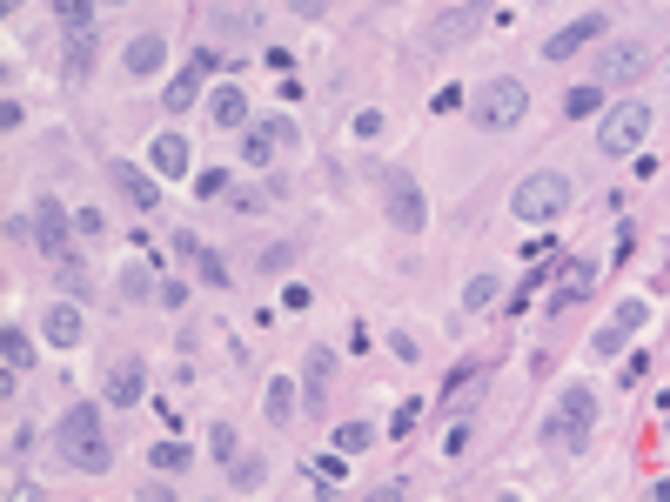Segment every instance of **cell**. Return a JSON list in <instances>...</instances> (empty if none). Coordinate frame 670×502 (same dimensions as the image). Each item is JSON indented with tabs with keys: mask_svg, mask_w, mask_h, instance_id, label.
<instances>
[{
	"mask_svg": "<svg viewBox=\"0 0 670 502\" xmlns=\"http://www.w3.org/2000/svg\"><path fill=\"white\" fill-rule=\"evenodd\" d=\"M94 7H101V0H54V21H61L67 34H81V27H94Z\"/></svg>",
	"mask_w": 670,
	"mask_h": 502,
	"instance_id": "f546056e",
	"label": "cell"
},
{
	"mask_svg": "<svg viewBox=\"0 0 670 502\" xmlns=\"http://www.w3.org/2000/svg\"><path fill=\"white\" fill-rule=\"evenodd\" d=\"M416 422H423V402H402V409L389 415V436L402 442V436H409V429H416Z\"/></svg>",
	"mask_w": 670,
	"mask_h": 502,
	"instance_id": "d590c367",
	"label": "cell"
},
{
	"mask_svg": "<svg viewBox=\"0 0 670 502\" xmlns=\"http://www.w3.org/2000/svg\"><path fill=\"white\" fill-rule=\"evenodd\" d=\"M369 442H376V429H369V422H342V429H335V449H342V456H362Z\"/></svg>",
	"mask_w": 670,
	"mask_h": 502,
	"instance_id": "1f68e13d",
	"label": "cell"
},
{
	"mask_svg": "<svg viewBox=\"0 0 670 502\" xmlns=\"http://www.w3.org/2000/svg\"><path fill=\"white\" fill-rule=\"evenodd\" d=\"M268 134H275V141H282V148H302V128H295V114H268Z\"/></svg>",
	"mask_w": 670,
	"mask_h": 502,
	"instance_id": "e575fe53",
	"label": "cell"
},
{
	"mask_svg": "<svg viewBox=\"0 0 670 502\" xmlns=\"http://www.w3.org/2000/svg\"><path fill=\"white\" fill-rule=\"evenodd\" d=\"M275 154H282V141L268 134V121H248L242 128V168H268Z\"/></svg>",
	"mask_w": 670,
	"mask_h": 502,
	"instance_id": "44dd1931",
	"label": "cell"
},
{
	"mask_svg": "<svg viewBox=\"0 0 670 502\" xmlns=\"http://www.w3.org/2000/svg\"><path fill=\"white\" fill-rule=\"evenodd\" d=\"M570 268H577V275H570V282L557 288V302H550V308H563V302H583V295L597 288V262H570Z\"/></svg>",
	"mask_w": 670,
	"mask_h": 502,
	"instance_id": "f1b7e54d",
	"label": "cell"
},
{
	"mask_svg": "<svg viewBox=\"0 0 670 502\" xmlns=\"http://www.w3.org/2000/svg\"><path fill=\"white\" fill-rule=\"evenodd\" d=\"M463 449H469V422H463V415H456V422H449V436H443V456L456 462V456H463Z\"/></svg>",
	"mask_w": 670,
	"mask_h": 502,
	"instance_id": "f35d334b",
	"label": "cell"
},
{
	"mask_svg": "<svg viewBox=\"0 0 670 502\" xmlns=\"http://www.w3.org/2000/svg\"><path fill=\"white\" fill-rule=\"evenodd\" d=\"M523 108H530V88H523L516 74H496V81H483V88L469 94V121H476V128H490V134L516 128Z\"/></svg>",
	"mask_w": 670,
	"mask_h": 502,
	"instance_id": "3957f363",
	"label": "cell"
},
{
	"mask_svg": "<svg viewBox=\"0 0 670 502\" xmlns=\"http://www.w3.org/2000/svg\"><path fill=\"white\" fill-rule=\"evenodd\" d=\"M54 456L67 469H81V476H108L114 469V442L101 429V402H74L61 415V429H54Z\"/></svg>",
	"mask_w": 670,
	"mask_h": 502,
	"instance_id": "6da1fadb",
	"label": "cell"
},
{
	"mask_svg": "<svg viewBox=\"0 0 670 502\" xmlns=\"http://www.w3.org/2000/svg\"><path fill=\"white\" fill-rule=\"evenodd\" d=\"M590 429H597V389L570 382V389L557 395V409H550V436H557L563 449H583V442H590Z\"/></svg>",
	"mask_w": 670,
	"mask_h": 502,
	"instance_id": "277c9868",
	"label": "cell"
},
{
	"mask_svg": "<svg viewBox=\"0 0 670 502\" xmlns=\"http://www.w3.org/2000/svg\"><path fill=\"white\" fill-rule=\"evenodd\" d=\"M208 449H215L222 462H235V456H242V436H235V422H215V429H208Z\"/></svg>",
	"mask_w": 670,
	"mask_h": 502,
	"instance_id": "d6a6232c",
	"label": "cell"
},
{
	"mask_svg": "<svg viewBox=\"0 0 670 502\" xmlns=\"http://www.w3.org/2000/svg\"><path fill=\"white\" fill-rule=\"evenodd\" d=\"M644 315H650V308L637 302V295H630V302H617V322H603L597 335H590V355H603V362H610L617 349H630V335L644 328Z\"/></svg>",
	"mask_w": 670,
	"mask_h": 502,
	"instance_id": "30bf717a",
	"label": "cell"
},
{
	"mask_svg": "<svg viewBox=\"0 0 670 502\" xmlns=\"http://www.w3.org/2000/svg\"><path fill=\"white\" fill-rule=\"evenodd\" d=\"M650 74V47H603L597 54V81H644Z\"/></svg>",
	"mask_w": 670,
	"mask_h": 502,
	"instance_id": "5bb4252c",
	"label": "cell"
},
{
	"mask_svg": "<svg viewBox=\"0 0 670 502\" xmlns=\"http://www.w3.org/2000/svg\"><path fill=\"white\" fill-rule=\"evenodd\" d=\"M483 21H490V7H483V0H469V7H456V14H443V21L429 27V41H463V34H476Z\"/></svg>",
	"mask_w": 670,
	"mask_h": 502,
	"instance_id": "ac0fdd59",
	"label": "cell"
},
{
	"mask_svg": "<svg viewBox=\"0 0 670 502\" xmlns=\"http://www.w3.org/2000/svg\"><path fill=\"white\" fill-rule=\"evenodd\" d=\"M101 395H108V409H134V402L148 395V369H141V362H114Z\"/></svg>",
	"mask_w": 670,
	"mask_h": 502,
	"instance_id": "9a60e30c",
	"label": "cell"
},
{
	"mask_svg": "<svg viewBox=\"0 0 670 502\" xmlns=\"http://www.w3.org/2000/svg\"><path fill=\"white\" fill-rule=\"evenodd\" d=\"M570 201H577L570 175H557V168H536V175L510 195V215L530 221V228H550V221H563V208H570Z\"/></svg>",
	"mask_w": 670,
	"mask_h": 502,
	"instance_id": "7a4b0ae2",
	"label": "cell"
},
{
	"mask_svg": "<svg viewBox=\"0 0 670 502\" xmlns=\"http://www.w3.org/2000/svg\"><path fill=\"white\" fill-rule=\"evenodd\" d=\"M289 262H295V248L289 241H275V248L262 255V275H289Z\"/></svg>",
	"mask_w": 670,
	"mask_h": 502,
	"instance_id": "74e56055",
	"label": "cell"
},
{
	"mask_svg": "<svg viewBox=\"0 0 670 502\" xmlns=\"http://www.w3.org/2000/svg\"><path fill=\"white\" fill-rule=\"evenodd\" d=\"M27 221H34V248H41L47 262H61V255H74L67 248V235H74V215H67L54 195H41V201H27Z\"/></svg>",
	"mask_w": 670,
	"mask_h": 502,
	"instance_id": "8992f818",
	"label": "cell"
},
{
	"mask_svg": "<svg viewBox=\"0 0 670 502\" xmlns=\"http://www.w3.org/2000/svg\"><path fill=\"white\" fill-rule=\"evenodd\" d=\"M148 168H155L161 181H188V168H195V148H188V134L161 128L155 141H148Z\"/></svg>",
	"mask_w": 670,
	"mask_h": 502,
	"instance_id": "9c48e42d",
	"label": "cell"
},
{
	"mask_svg": "<svg viewBox=\"0 0 670 502\" xmlns=\"http://www.w3.org/2000/svg\"><path fill=\"white\" fill-rule=\"evenodd\" d=\"M161 308H188V282H161Z\"/></svg>",
	"mask_w": 670,
	"mask_h": 502,
	"instance_id": "7bdbcfd3",
	"label": "cell"
},
{
	"mask_svg": "<svg viewBox=\"0 0 670 502\" xmlns=\"http://www.w3.org/2000/svg\"><path fill=\"white\" fill-rule=\"evenodd\" d=\"M81 335H88V322H81V308H74V302L47 308V342H54V349H74Z\"/></svg>",
	"mask_w": 670,
	"mask_h": 502,
	"instance_id": "ffe728a7",
	"label": "cell"
},
{
	"mask_svg": "<svg viewBox=\"0 0 670 502\" xmlns=\"http://www.w3.org/2000/svg\"><path fill=\"white\" fill-rule=\"evenodd\" d=\"M208 121H215V128H228V134L248 128V94L242 88H215V94H208Z\"/></svg>",
	"mask_w": 670,
	"mask_h": 502,
	"instance_id": "e0dca14e",
	"label": "cell"
},
{
	"mask_svg": "<svg viewBox=\"0 0 670 502\" xmlns=\"http://www.w3.org/2000/svg\"><path fill=\"white\" fill-rule=\"evenodd\" d=\"M650 121H657V114H650L644 101H617V108L597 121V148L603 154H637L644 134H650Z\"/></svg>",
	"mask_w": 670,
	"mask_h": 502,
	"instance_id": "5b68a950",
	"label": "cell"
},
{
	"mask_svg": "<svg viewBox=\"0 0 670 502\" xmlns=\"http://www.w3.org/2000/svg\"><path fill=\"white\" fill-rule=\"evenodd\" d=\"M456 108H469L463 88H443V94H436V114H456Z\"/></svg>",
	"mask_w": 670,
	"mask_h": 502,
	"instance_id": "60d3db41",
	"label": "cell"
},
{
	"mask_svg": "<svg viewBox=\"0 0 670 502\" xmlns=\"http://www.w3.org/2000/svg\"><path fill=\"white\" fill-rule=\"evenodd\" d=\"M496 295H503V275H469V288H463V315H483Z\"/></svg>",
	"mask_w": 670,
	"mask_h": 502,
	"instance_id": "4316f807",
	"label": "cell"
},
{
	"mask_svg": "<svg viewBox=\"0 0 670 502\" xmlns=\"http://www.w3.org/2000/svg\"><path fill=\"white\" fill-rule=\"evenodd\" d=\"M590 114H603V88H597V81L563 94V121H590Z\"/></svg>",
	"mask_w": 670,
	"mask_h": 502,
	"instance_id": "83f0119b",
	"label": "cell"
},
{
	"mask_svg": "<svg viewBox=\"0 0 670 502\" xmlns=\"http://www.w3.org/2000/svg\"><path fill=\"white\" fill-rule=\"evenodd\" d=\"M0 362H7V375H27V369H34V342H27L21 322L0 328Z\"/></svg>",
	"mask_w": 670,
	"mask_h": 502,
	"instance_id": "7402d4cb",
	"label": "cell"
},
{
	"mask_svg": "<svg viewBox=\"0 0 670 502\" xmlns=\"http://www.w3.org/2000/svg\"><path fill=\"white\" fill-rule=\"evenodd\" d=\"M148 295H161L155 275L148 268H121V302H148Z\"/></svg>",
	"mask_w": 670,
	"mask_h": 502,
	"instance_id": "4dcf8cb0",
	"label": "cell"
},
{
	"mask_svg": "<svg viewBox=\"0 0 670 502\" xmlns=\"http://www.w3.org/2000/svg\"><path fill=\"white\" fill-rule=\"evenodd\" d=\"M121 67H128V81L161 74V67H168V41H161V34H134V41L121 47Z\"/></svg>",
	"mask_w": 670,
	"mask_h": 502,
	"instance_id": "4fadbf2b",
	"label": "cell"
},
{
	"mask_svg": "<svg viewBox=\"0 0 670 502\" xmlns=\"http://www.w3.org/2000/svg\"><path fill=\"white\" fill-rule=\"evenodd\" d=\"M262 476H268L262 456H235V462H228V489H235V496H255V489H262Z\"/></svg>",
	"mask_w": 670,
	"mask_h": 502,
	"instance_id": "484cf974",
	"label": "cell"
},
{
	"mask_svg": "<svg viewBox=\"0 0 670 502\" xmlns=\"http://www.w3.org/2000/svg\"><path fill=\"white\" fill-rule=\"evenodd\" d=\"M235 181H228V168H201L195 175V195H228Z\"/></svg>",
	"mask_w": 670,
	"mask_h": 502,
	"instance_id": "8d00e7d4",
	"label": "cell"
},
{
	"mask_svg": "<svg viewBox=\"0 0 670 502\" xmlns=\"http://www.w3.org/2000/svg\"><path fill=\"white\" fill-rule=\"evenodd\" d=\"M94 74V27L67 34V61H61V81H88Z\"/></svg>",
	"mask_w": 670,
	"mask_h": 502,
	"instance_id": "603a6c76",
	"label": "cell"
},
{
	"mask_svg": "<svg viewBox=\"0 0 670 502\" xmlns=\"http://www.w3.org/2000/svg\"><path fill=\"white\" fill-rule=\"evenodd\" d=\"M329 389H335V349H309L302 355V409L322 415L329 409Z\"/></svg>",
	"mask_w": 670,
	"mask_h": 502,
	"instance_id": "8fae6325",
	"label": "cell"
},
{
	"mask_svg": "<svg viewBox=\"0 0 670 502\" xmlns=\"http://www.w3.org/2000/svg\"><path fill=\"white\" fill-rule=\"evenodd\" d=\"M54 288H61L67 302H88V268H81V255H61V262H54Z\"/></svg>",
	"mask_w": 670,
	"mask_h": 502,
	"instance_id": "d4e9b609",
	"label": "cell"
},
{
	"mask_svg": "<svg viewBox=\"0 0 670 502\" xmlns=\"http://www.w3.org/2000/svg\"><path fill=\"white\" fill-rule=\"evenodd\" d=\"M228 201H235V215H262V195H255V188H228Z\"/></svg>",
	"mask_w": 670,
	"mask_h": 502,
	"instance_id": "ab89813d",
	"label": "cell"
},
{
	"mask_svg": "<svg viewBox=\"0 0 670 502\" xmlns=\"http://www.w3.org/2000/svg\"><path fill=\"white\" fill-rule=\"evenodd\" d=\"M356 134H362V141H376V134H382V114L362 108V114H356Z\"/></svg>",
	"mask_w": 670,
	"mask_h": 502,
	"instance_id": "b9f144b4",
	"label": "cell"
},
{
	"mask_svg": "<svg viewBox=\"0 0 670 502\" xmlns=\"http://www.w3.org/2000/svg\"><path fill=\"white\" fill-rule=\"evenodd\" d=\"M282 308H295V315H302V308H309V288L289 282V288H282Z\"/></svg>",
	"mask_w": 670,
	"mask_h": 502,
	"instance_id": "f6af8a7d",
	"label": "cell"
},
{
	"mask_svg": "<svg viewBox=\"0 0 670 502\" xmlns=\"http://www.w3.org/2000/svg\"><path fill=\"white\" fill-rule=\"evenodd\" d=\"M603 34H610V14H583V21H570L563 27V34H550V41H543V61H577L583 47L590 41H603Z\"/></svg>",
	"mask_w": 670,
	"mask_h": 502,
	"instance_id": "ba28073f",
	"label": "cell"
},
{
	"mask_svg": "<svg viewBox=\"0 0 670 502\" xmlns=\"http://www.w3.org/2000/svg\"><path fill=\"white\" fill-rule=\"evenodd\" d=\"M148 469H155V476H188V469H195V449H188L181 436H168V442L148 449Z\"/></svg>",
	"mask_w": 670,
	"mask_h": 502,
	"instance_id": "d6986e66",
	"label": "cell"
},
{
	"mask_svg": "<svg viewBox=\"0 0 670 502\" xmlns=\"http://www.w3.org/2000/svg\"><path fill=\"white\" fill-rule=\"evenodd\" d=\"M201 74H208L201 61L181 67L175 81H168V94H161V114H188V108H195V101H201Z\"/></svg>",
	"mask_w": 670,
	"mask_h": 502,
	"instance_id": "2e32d148",
	"label": "cell"
},
{
	"mask_svg": "<svg viewBox=\"0 0 670 502\" xmlns=\"http://www.w3.org/2000/svg\"><path fill=\"white\" fill-rule=\"evenodd\" d=\"M108 175H114V188L141 208V215H155L161 208V175H148V168H134V161H108Z\"/></svg>",
	"mask_w": 670,
	"mask_h": 502,
	"instance_id": "7c38bea8",
	"label": "cell"
},
{
	"mask_svg": "<svg viewBox=\"0 0 670 502\" xmlns=\"http://www.w3.org/2000/svg\"><path fill=\"white\" fill-rule=\"evenodd\" d=\"M389 221H396L402 235H423V221H429L423 181L409 175V168H396V175H389Z\"/></svg>",
	"mask_w": 670,
	"mask_h": 502,
	"instance_id": "52a82bcc",
	"label": "cell"
},
{
	"mask_svg": "<svg viewBox=\"0 0 670 502\" xmlns=\"http://www.w3.org/2000/svg\"><path fill=\"white\" fill-rule=\"evenodd\" d=\"M268 429H289L295 422V375H275V382H268Z\"/></svg>",
	"mask_w": 670,
	"mask_h": 502,
	"instance_id": "cb8c5ba5",
	"label": "cell"
},
{
	"mask_svg": "<svg viewBox=\"0 0 670 502\" xmlns=\"http://www.w3.org/2000/svg\"><path fill=\"white\" fill-rule=\"evenodd\" d=\"M201 282H208V288H228V282H235V268H228L215 248H201Z\"/></svg>",
	"mask_w": 670,
	"mask_h": 502,
	"instance_id": "836d02e7",
	"label": "cell"
},
{
	"mask_svg": "<svg viewBox=\"0 0 670 502\" xmlns=\"http://www.w3.org/2000/svg\"><path fill=\"white\" fill-rule=\"evenodd\" d=\"M175 255H181V262H201V241L188 235V228H181V235H175Z\"/></svg>",
	"mask_w": 670,
	"mask_h": 502,
	"instance_id": "ee69618b",
	"label": "cell"
}]
</instances>
